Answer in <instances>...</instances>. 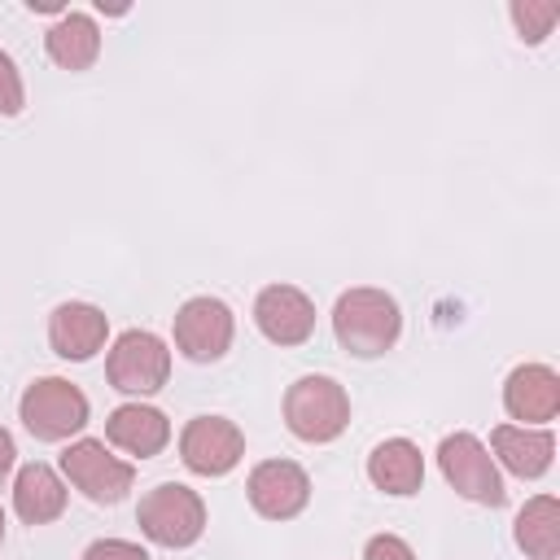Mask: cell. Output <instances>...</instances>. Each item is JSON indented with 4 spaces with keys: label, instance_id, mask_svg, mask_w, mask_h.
Instances as JSON below:
<instances>
[{
    "label": "cell",
    "instance_id": "23",
    "mask_svg": "<svg viewBox=\"0 0 560 560\" xmlns=\"http://www.w3.org/2000/svg\"><path fill=\"white\" fill-rule=\"evenodd\" d=\"M363 560H416V551L398 534H372L363 547Z\"/></svg>",
    "mask_w": 560,
    "mask_h": 560
},
{
    "label": "cell",
    "instance_id": "12",
    "mask_svg": "<svg viewBox=\"0 0 560 560\" xmlns=\"http://www.w3.org/2000/svg\"><path fill=\"white\" fill-rule=\"evenodd\" d=\"M503 411L529 429H542L560 416V376L547 363H521L503 381Z\"/></svg>",
    "mask_w": 560,
    "mask_h": 560
},
{
    "label": "cell",
    "instance_id": "20",
    "mask_svg": "<svg viewBox=\"0 0 560 560\" xmlns=\"http://www.w3.org/2000/svg\"><path fill=\"white\" fill-rule=\"evenodd\" d=\"M512 22H516L525 44H542L551 35V26L560 22V4L556 0H516L512 4Z\"/></svg>",
    "mask_w": 560,
    "mask_h": 560
},
{
    "label": "cell",
    "instance_id": "8",
    "mask_svg": "<svg viewBox=\"0 0 560 560\" xmlns=\"http://www.w3.org/2000/svg\"><path fill=\"white\" fill-rule=\"evenodd\" d=\"M232 337H236V315L223 298H188L179 311H175V350L188 359V363H214L232 350Z\"/></svg>",
    "mask_w": 560,
    "mask_h": 560
},
{
    "label": "cell",
    "instance_id": "13",
    "mask_svg": "<svg viewBox=\"0 0 560 560\" xmlns=\"http://www.w3.org/2000/svg\"><path fill=\"white\" fill-rule=\"evenodd\" d=\"M109 337V315L92 302H61L48 315V346L57 359L88 363L96 350H105Z\"/></svg>",
    "mask_w": 560,
    "mask_h": 560
},
{
    "label": "cell",
    "instance_id": "1",
    "mask_svg": "<svg viewBox=\"0 0 560 560\" xmlns=\"http://www.w3.org/2000/svg\"><path fill=\"white\" fill-rule=\"evenodd\" d=\"M398 332H402V311L385 289L359 284L346 289L332 306V337L354 359H381L385 350L398 346Z\"/></svg>",
    "mask_w": 560,
    "mask_h": 560
},
{
    "label": "cell",
    "instance_id": "9",
    "mask_svg": "<svg viewBox=\"0 0 560 560\" xmlns=\"http://www.w3.org/2000/svg\"><path fill=\"white\" fill-rule=\"evenodd\" d=\"M245 455V433L228 416H192L179 433V459L197 477H228Z\"/></svg>",
    "mask_w": 560,
    "mask_h": 560
},
{
    "label": "cell",
    "instance_id": "10",
    "mask_svg": "<svg viewBox=\"0 0 560 560\" xmlns=\"http://www.w3.org/2000/svg\"><path fill=\"white\" fill-rule=\"evenodd\" d=\"M245 499L267 521H293L311 503V477L293 459H262L245 481Z\"/></svg>",
    "mask_w": 560,
    "mask_h": 560
},
{
    "label": "cell",
    "instance_id": "7",
    "mask_svg": "<svg viewBox=\"0 0 560 560\" xmlns=\"http://www.w3.org/2000/svg\"><path fill=\"white\" fill-rule=\"evenodd\" d=\"M105 376L118 394H158L171 376V350L158 332L149 328H127L114 337L109 346V359H105Z\"/></svg>",
    "mask_w": 560,
    "mask_h": 560
},
{
    "label": "cell",
    "instance_id": "16",
    "mask_svg": "<svg viewBox=\"0 0 560 560\" xmlns=\"http://www.w3.org/2000/svg\"><path fill=\"white\" fill-rule=\"evenodd\" d=\"M368 481L394 499H407L424 486V455L411 438H385L368 455Z\"/></svg>",
    "mask_w": 560,
    "mask_h": 560
},
{
    "label": "cell",
    "instance_id": "26",
    "mask_svg": "<svg viewBox=\"0 0 560 560\" xmlns=\"http://www.w3.org/2000/svg\"><path fill=\"white\" fill-rule=\"evenodd\" d=\"M0 542H4V508H0Z\"/></svg>",
    "mask_w": 560,
    "mask_h": 560
},
{
    "label": "cell",
    "instance_id": "4",
    "mask_svg": "<svg viewBox=\"0 0 560 560\" xmlns=\"http://www.w3.org/2000/svg\"><path fill=\"white\" fill-rule=\"evenodd\" d=\"M136 525L140 534L153 542V547H166V551H179V547H192L201 534H206V503L192 486H179V481H162L153 486L140 508H136Z\"/></svg>",
    "mask_w": 560,
    "mask_h": 560
},
{
    "label": "cell",
    "instance_id": "22",
    "mask_svg": "<svg viewBox=\"0 0 560 560\" xmlns=\"http://www.w3.org/2000/svg\"><path fill=\"white\" fill-rule=\"evenodd\" d=\"M79 560H149V551L127 538H96L92 547H83Z\"/></svg>",
    "mask_w": 560,
    "mask_h": 560
},
{
    "label": "cell",
    "instance_id": "17",
    "mask_svg": "<svg viewBox=\"0 0 560 560\" xmlns=\"http://www.w3.org/2000/svg\"><path fill=\"white\" fill-rule=\"evenodd\" d=\"M13 512L26 521V525H48L66 512V481L57 468L48 464H22L18 477H13Z\"/></svg>",
    "mask_w": 560,
    "mask_h": 560
},
{
    "label": "cell",
    "instance_id": "21",
    "mask_svg": "<svg viewBox=\"0 0 560 560\" xmlns=\"http://www.w3.org/2000/svg\"><path fill=\"white\" fill-rule=\"evenodd\" d=\"M22 105H26V88H22L18 61L0 48V118H18Z\"/></svg>",
    "mask_w": 560,
    "mask_h": 560
},
{
    "label": "cell",
    "instance_id": "5",
    "mask_svg": "<svg viewBox=\"0 0 560 560\" xmlns=\"http://www.w3.org/2000/svg\"><path fill=\"white\" fill-rule=\"evenodd\" d=\"M438 468L446 477V486L468 499V503H481V508H503L508 490H503V472L490 455V446L472 433H446L438 442Z\"/></svg>",
    "mask_w": 560,
    "mask_h": 560
},
{
    "label": "cell",
    "instance_id": "24",
    "mask_svg": "<svg viewBox=\"0 0 560 560\" xmlns=\"http://www.w3.org/2000/svg\"><path fill=\"white\" fill-rule=\"evenodd\" d=\"M13 464H18V446H13V433L0 424V481L13 472Z\"/></svg>",
    "mask_w": 560,
    "mask_h": 560
},
{
    "label": "cell",
    "instance_id": "18",
    "mask_svg": "<svg viewBox=\"0 0 560 560\" xmlns=\"http://www.w3.org/2000/svg\"><path fill=\"white\" fill-rule=\"evenodd\" d=\"M44 48H48V61H52V66L79 74V70L96 66V57H101V26H96L88 13L66 9V13L48 26Z\"/></svg>",
    "mask_w": 560,
    "mask_h": 560
},
{
    "label": "cell",
    "instance_id": "14",
    "mask_svg": "<svg viewBox=\"0 0 560 560\" xmlns=\"http://www.w3.org/2000/svg\"><path fill=\"white\" fill-rule=\"evenodd\" d=\"M105 442L118 446L122 455H136V459H153L166 451L171 442V420L149 407V402H122L109 411L105 420Z\"/></svg>",
    "mask_w": 560,
    "mask_h": 560
},
{
    "label": "cell",
    "instance_id": "19",
    "mask_svg": "<svg viewBox=\"0 0 560 560\" xmlns=\"http://www.w3.org/2000/svg\"><path fill=\"white\" fill-rule=\"evenodd\" d=\"M512 538L529 560H556L560 556V499L556 494L525 499V508L516 512Z\"/></svg>",
    "mask_w": 560,
    "mask_h": 560
},
{
    "label": "cell",
    "instance_id": "15",
    "mask_svg": "<svg viewBox=\"0 0 560 560\" xmlns=\"http://www.w3.org/2000/svg\"><path fill=\"white\" fill-rule=\"evenodd\" d=\"M490 451H494V464H503L512 477L521 481H534L551 468L556 459V438L551 429H529V424H499L490 433Z\"/></svg>",
    "mask_w": 560,
    "mask_h": 560
},
{
    "label": "cell",
    "instance_id": "6",
    "mask_svg": "<svg viewBox=\"0 0 560 560\" xmlns=\"http://www.w3.org/2000/svg\"><path fill=\"white\" fill-rule=\"evenodd\" d=\"M61 472H66V481H70L83 499H92V503H101V508L122 503L127 490L136 486V468H131L127 459H118L101 438H74V442L61 451Z\"/></svg>",
    "mask_w": 560,
    "mask_h": 560
},
{
    "label": "cell",
    "instance_id": "2",
    "mask_svg": "<svg viewBox=\"0 0 560 560\" xmlns=\"http://www.w3.org/2000/svg\"><path fill=\"white\" fill-rule=\"evenodd\" d=\"M284 424L298 442H311V446L337 442L350 424V394L332 376H319V372L298 376L284 389Z\"/></svg>",
    "mask_w": 560,
    "mask_h": 560
},
{
    "label": "cell",
    "instance_id": "25",
    "mask_svg": "<svg viewBox=\"0 0 560 560\" xmlns=\"http://www.w3.org/2000/svg\"><path fill=\"white\" fill-rule=\"evenodd\" d=\"M26 9H31V13H66L61 0H26Z\"/></svg>",
    "mask_w": 560,
    "mask_h": 560
},
{
    "label": "cell",
    "instance_id": "3",
    "mask_svg": "<svg viewBox=\"0 0 560 560\" xmlns=\"http://www.w3.org/2000/svg\"><path fill=\"white\" fill-rule=\"evenodd\" d=\"M88 416H92L88 394L66 376H39L18 398V420L35 442H70L74 433L88 429Z\"/></svg>",
    "mask_w": 560,
    "mask_h": 560
},
{
    "label": "cell",
    "instance_id": "11",
    "mask_svg": "<svg viewBox=\"0 0 560 560\" xmlns=\"http://www.w3.org/2000/svg\"><path fill=\"white\" fill-rule=\"evenodd\" d=\"M254 324L271 346H302L315 332V302L298 284H267L254 298Z\"/></svg>",
    "mask_w": 560,
    "mask_h": 560
}]
</instances>
